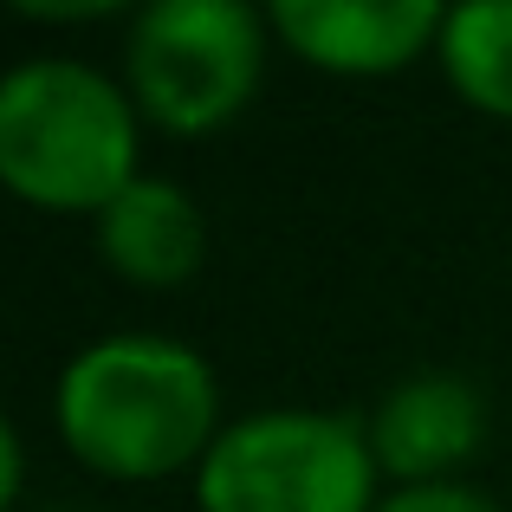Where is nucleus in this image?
<instances>
[{"mask_svg":"<svg viewBox=\"0 0 512 512\" xmlns=\"http://www.w3.org/2000/svg\"><path fill=\"white\" fill-rule=\"evenodd\" d=\"M435 0H273L266 26L305 65L338 78H389L441 39Z\"/></svg>","mask_w":512,"mask_h":512,"instance_id":"39448f33","label":"nucleus"},{"mask_svg":"<svg viewBox=\"0 0 512 512\" xmlns=\"http://www.w3.org/2000/svg\"><path fill=\"white\" fill-rule=\"evenodd\" d=\"M435 59L461 104L512 124V0H467L441 13Z\"/></svg>","mask_w":512,"mask_h":512,"instance_id":"6e6552de","label":"nucleus"},{"mask_svg":"<svg viewBox=\"0 0 512 512\" xmlns=\"http://www.w3.org/2000/svg\"><path fill=\"white\" fill-rule=\"evenodd\" d=\"M20 480H26V454H20V435H13V422L0 415V512L20 500Z\"/></svg>","mask_w":512,"mask_h":512,"instance_id":"9d476101","label":"nucleus"},{"mask_svg":"<svg viewBox=\"0 0 512 512\" xmlns=\"http://www.w3.org/2000/svg\"><path fill=\"white\" fill-rule=\"evenodd\" d=\"M98 253L117 279L130 286H182L201 273V253H208V221H201L195 195L156 175H137L111 208L98 214Z\"/></svg>","mask_w":512,"mask_h":512,"instance_id":"0eeeda50","label":"nucleus"},{"mask_svg":"<svg viewBox=\"0 0 512 512\" xmlns=\"http://www.w3.org/2000/svg\"><path fill=\"white\" fill-rule=\"evenodd\" d=\"M370 428L338 409H260L195 467L201 512H376Z\"/></svg>","mask_w":512,"mask_h":512,"instance_id":"7ed1b4c3","label":"nucleus"},{"mask_svg":"<svg viewBox=\"0 0 512 512\" xmlns=\"http://www.w3.org/2000/svg\"><path fill=\"white\" fill-rule=\"evenodd\" d=\"M266 20L240 0H156L130 26V104L169 137L234 124L260 91Z\"/></svg>","mask_w":512,"mask_h":512,"instance_id":"20e7f679","label":"nucleus"},{"mask_svg":"<svg viewBox=\"0 0 512 512\" xmlns=\"http://www.w3.org/2000/svg\"><path fill=\"white\" fill-rule=\"evenodd\" d=\"M363 428L383 474H396L402 487H435V480H454V467L474 461V448L487 441V402L474 383L428 370L389 389Z\"/></svg>","mask_w":512,"mask_h":512,"instance_id":"423d86ee","label":"nucleus"},{"mask_svg":"<svg viewBox=\"0 0 512 512\" xmlns=\"http://www.w3.org/2000/svg\"><path fill=\"white\" fill-rule=\"evenodd\" d=\"M52 415L78 467L104 480H169L221 441V383L195 344L117 331L59 370Z\"/></svg>","mask_w":512,"mask_h":512,"instance_id":"f257e3e1","label":"nucleus"},{"mask_svg":"<svg viewBox=\"0 0 512 512\" xmlns=\"http://www.w3.org/2000/svg\"><path fill=\"white\" fill-rule=\"evenodd\" d=\"M137 182V104L78 59H26L0 78V188L46 214L98 221Z\"/></svg>","mask_w":512,"mask_h":512,"instance_id":"f03ea898","label":"nucleus"},{"mask_svg":"<svg viewBox=\"0 0 512 512\" xmlns=\"http://www.w3.org/2000/svg\"><path fill=\"white\" fill-rule=\"evenodd\" d=\"M376 512H506V506L487 500L480 487H467V480H435V487H402V493H389Z\"/></svg>","mask_w":512,"mask_h":512,"instance_id":"1a4fd4ad","label":"nucleus"}]
</instances>
